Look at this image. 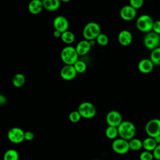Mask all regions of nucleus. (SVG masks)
I'll return each instance as SVG.
<instances>
[{"label": "nucleus", "mask_w": 160, "mask_h": 160, "mask_svg": "<svg viewBox=\"0 0 160 160\" xmlns=\"http://www.w3.org/2000/svg\"><path fill=\"white\" fill-rule=\"evenodd\" d=\"M154 22L151 16L148 14H142L138 17L136 21V27L139 31L148 33L152 31Z\"/></svg>", "instance_id": "20e7f679"}, {"label": "nucleus", "mask_w": 160, "mask_h": 160, "mask_svg": "<svg viewBox=\"0 0 160 160\" xmlns=\"http://www.w3.org/2000/svg\"><path fill=\"white\" fill-rule=\"evenodd\" d=\"M81 116L78 112V111H73L71 112L69 114V120L73 123H76L79 122L81 119Z\"/></svg>", "instance_id": "cd10ccee"}, {"label": "nucleus", "mask_w": 160, "mask_h": 160, "mask_svg": "<svg viewBox=\"0 0 160 160\" xmlns=\"http://www.w3.org/2000/svg\"><path fill=\"white\" fill-rule=\"evenodd\" d=\"M91 48L89 41L84 39L78 43L76 46V49L79 56H84L90 51Z\"/></svg>", "instance_id": "dca6fc26"}, {"label": "nucleus", "mask_w": 160, "mask_h": 160, "mask_svg": "<svg viewBox=\"0 0 160 160\" xmlns=\"http://www.w3.org/2000/svg\"><path fill=\"white\" fill-rule=\"evenodd\" d=\"M61 39L63 42L67 44H72L75 40V35L70 31H66L62 33Z\"/></svg>", "instance_id": "412c9836"}, {"label": "nucleus", "mask_w": 160, "mask_h": 160, "mask_svg": "<svg viewBox=\"0 0 160 160\" xmlns=\"http://www.w3.org/2000/svg\"><path fill=\"white\" fill-rule=\"evenodd\" d=\"M60 56L62 61L66 65H74L79 60V55L76 48L71 46L64 47L61 51Z\"/></svg>", "instance_id": "f03ea898"}, {"label": "nucleus", "mask_w": 160, "mask_h": 160, "mask_svg": "<svg viewBox=\"0 0 160 160\" xmlns=\"http://www.w3.org/2000/svg\"><path fill=\"white\" fill-rule=\"evenodd\" d=\"M6 102H7L6 97L3 94H1L0 95V104H1V106H3V105L6 104Z\"/></svg>", "instance_id": "72a5a7b5"}, {"label": "nucleus", "mask_w": 160, "mask_h": 160, "mask_svg": "<svg viewBox=\"0 0 160 160\" xmlns=\"http://www.w3.org/2000/svg\"><path fill=\"white\" fill-rule=\"evenodd\" d=\"M145 131L148 137L154 138L160 136V119L154 118L149 120L145 125Z\"/></svg>", "instance_id": "423d86ee"}, {"label": "nucleus", "mask_w": 160, "mask_h": 160, "mask_svg": "<svg viewBox=\"0 0 160 160\" xmlns=\"http://www.w3.org/2000/svg\"><path fill=\"white\" fill-rule=\"evenodd\" d=\"M106 121L109 126L118 128L122 121L121 114L116 110H111L109 111L106 116Z\"/></svg>", "instance_id": "9d476101"}, {"label": "nucleus", "mask_w": 160, "mask_h": 160, "mask_svg": "<svg viewBox=\"0 0 160 160\" xmlns=\"http://www.w3.org/2000/svg\"><path fill=\"white\" fill-rule=\"evenodd\" d=\"M24 132L21 128L13 127L9 129L7 137L8 140L12 143L19 144L24 140Z\"/></svg>", "instance_id": "1a4fd4ad"}, {"label": "nucleus", "mask_w": 160, "mask_h": 160, "mask_svg": "<svg viewBox=\"0 0 160 160\" xmlns=\"http://www.w3.org/2000/svg\"><path fill=\"white\" fill-rule=\"evenodd\" d=\"M53 27L55 30H58L61 32L68 31L69 22L66 18L63 16H58L53 20Z\"/></svg>", "instance_id": "f8f14e48"}, {"label": "nucleus", "mask_w": 160, "mask_h": 160, "mask_svg": "<svg viewBox=\"0 0 160 160\" xmlns=\"http://www.w3.org/2000/svg\"><path fill=\"white\" fill-rule=\"evenodd\" d=\"M92 160H99V159H92Z\"/></svg>", "instance_id": "4c0bfd02"}, {"label": "nucleus", "mask_w": 160, "mask_h": 160, "mask_svg": "<svg viewBox=\"0 0 160 160\" xmlns=\"http://www.w3.org/2000/svg\"><path fill=\"white\" fill-rule=\"evenodd\" d=\"M73 66L78 73H83L87 69L86 62L81 60H78Z\"/></svg>", "instance_id": "a878e982"}, {"label": "nucleus", "mask_w": 160, "mask_h": 160, "mask_svg": "<svg viewBox=\"0 0 160 160\" xmlns=\"http://www.w3.org/2000/svg\"><path fill=\"white\" fill-rule=\"evenodd\" d=\"M19 153L14 149H8L3 155V160H19Z\"/></svg>", "instance_id": "4be33fe9"}, {"label": "nucleus", "mask_w": 160, "mask_h": 160, "mask_svg": "<svg viewBox=\"0 0 160 160\" xmlns=\"http://www.w3.org/2000/svg\"><path fill=\"white\" fill-rule=\"evenodd\" d=\"M118 130L120 138L127 141L134 138L136 131L135 125L129 121H123L118 127Z\"/></svg>", "instance_id": "f257e3e1"}, {"label": "nucleus", "mask_w": 160, "mask_h": 160, "mask_svg": "<svg viewBox=\"0 0 160 160\" xmlns=\"http://www.w3.org/2000/svg\"><path fill=\"white\" fill-rule=\"evenodd\" d=\"M81 117L85 119H91L96 116V108L95 106L88 101L81 102L78 108Z\"/></svg>", "instance_id": "39448f33"}, {"label": "nucleus", "mask_w": 160, "mask_h": 160, "mask_svg": "<svg viewBox=\"0 0 160 160\" xmlns=\"http://www.w3.org/2000/svg\"><path fill=\"white\" fill-rule=\"evenodd\" d=\"M97 43L102 46H106L109 42V38L108 36L104 33H101L96 39Z\"/></svg>", "instance_id": "bb28decb"}, {"label": "nucleus", "mask_w": 160, "mask_h": 160, "mask_svg": "<svg viewBox=\"0 0 160 160\" xmlns=\"http://www.w3.org/2000/svg\"><path fill=\"white\" fill-rule=\"evenodd\" d=\"M62 34V32H61L60 31H58V30H54V31L53 32V36L54 37L58 38H61Z\"/></svg>", "instance_id": "f704fd0d"}, {"label": "nucleus", "mask_w": 160, "mask_h": 160, "mask_svg": "<svg viewBox=\"0 0 160 160\" xmlns=\"http://www.w3.org/2000/svg\"><path fill=\"white\" fill-rule=\"evenodd\" d=\"M101 33L100 25L95 22L87 23L82 30V36L87 41L94 40Z\"/></svg>", "instance_id": "7ed1b4c3"}, {"label": "nucleus", "mask_w": 160, "mask_h": 160, "mask_svg": "<svg viewBox=\"0 0 160 160\" xmlns=\"http://www.w3.org/2000/svg\"><path fill=\"white\" fill-rule=\"evenodd\" d=\"M34 138V134L32 131H28L24 132V140L30 141H32Z\"/></svg>", "instance_id": "2f4dec72"}, {"label": "nucleus", "mask_w": 160, "mask_h": 160, "mask_svg": "<svg viewBox=\"0 0 160 160\" xmlns=\"http://www.w3.org/2000/svg\"><path fill=\"white\" fill-rule=\"evenodd\" d=\"M154 64L150 59L144 58L141 59L138 64V68L139 71L144 74L151 72L154 69Z\"/></svg>", "instance_id": "2eb2a0df"}, {"label": "nucleus", "mask_w": 160, "mask_h": 160, "mask_svg": "<svg viewBox=\"0 0 160 160\" xmlns=\"http://www.w3.org/2000/svg\"><path fill=\"white\" fill-rule=\"evenodd\" d=\"M112 149L116 154L123 155L129 152L130 150L129 141L122 138H116L114 139L111 144Z\"/></svg>", "instance_id": "0eeeda50"}, {"label": "nucleus", "mask_w": 160, "mask_h": 160, "mask_svg": "<svg viewBox=\"0 0 160 160\" xmlns=\"http://www.w3.org/2000/svg\"><path fill=\"white\" fill-rule=\"evenodd\" d=\"M152 31L154 32L157 33L158 34H160V20H158L154 21V25H153V28H152Z\"/></svg>", "instance_id": "473e14b6"}, {"label": "nucleus", "mask_w": 160, "mask_h": 160, "mask_svg": "<svg viewBox=\"0 0 160 160\" xmlns=\"http://www.w3.org/2000/svg\"><path fill=\"white\" fill-rule=\"evenodd\" d=\"M43 8L49 11H55L60 7L59 0H43Z\"/></svg>", "instance_id": "a211bd4d"}, {"label": "nucleus", "mask_w": 160, "mask_h": 160, "mask_svg": "<svg viewBox=\"0 0 160 160\" xmlns=\"http://www.w3.org/2000/svg\"><path fill=\"white\" fill-rule=\"evenodd\" d=\"M105 135L109 139H116L119 135L118 128L108 126L105 130Z\"/></svg>", "instance_id": "5701e85b"}, {"label": "nucleus", "mask_w": 160, "mask_h": 160, "mask_svg": "<svg viewBox=\"0 0 160 160\" xmlns=\"http://www.w3.org/2000/svg\"><path fill=\"white\" fill-rule=\"evenodd\" d=\"M154 159L156 160H160V144H158L154 150L152 151Z\"/></svg>", "instance_id": "7c9ffc66"}, {"label": "nucleus", "mask_w": 160, "mask_h": 160, "mask_svg": "<svg viewBox=\"0 0 160 160\" xmlns=\"http://www.w3.org/2000/svg\"><path fill=\"white\" fill-rule=\"evenodd\" d=\"M77 73L73 65H65L60 71V76L65 81L72 80L76 78Z\"/></svg>", "instance_id": "ddd939ff"}, {"label": "nucleus", "mask_w": 160, "mask_h": 160, "mask_svg": "<svg viewBox=\"0 0 160 160\" xmlns=\"http://www.w3.org/2000/svg\"><path fill=\"white\" fill-rule=\"evenodd\" d=\"M28 11L32 14H38L41 12L43 8L42 1L32 0L28 4Z\"/></svg>", "instance_id": "f3484780"}, {"label": "nucleus", "mask_w": 160, "mask_h": 160, "mask_svg": "<svg viewBox=\"0 0 160 160\" xmlns=\"http://www.w3.org/2000/svg\"><path fill=\"white\" fill-rule=\"evenodd\" d=\"M150 59L154 65L160 66V47H158L151 51Z\"/></svg>", "instance_id": "b1692460"}, {"label": "nucleus", "mask_w": 160, "mask_h": 160, "mask_svg": "<svg viewBox=\"0 0 160 160\" xmlns=\"http://www.w3.org/2000/svg\"><path fill=\"white\" fill-rule=\"evenodd\" d=\"M158 146V144L155 141L153 138L148 137L142 141V148L147 151H153Z\"/></svg>", "instance_id": "6ab92c4d"}, {"label": "nucleus", "mask_w": 160, "mask_h": 160, "mask_svg": "<svg viewBox=\"0 0 160 160\" xmlns=\"http://www.w3.org/2000/svg\"><path fill=\"white\" fill-rule=\"evenodd\" d=\"M129 148L132 151H138L142 148V141L138 138H132L129 141Z\"/></svg>", "instance_id": "393cba45"}, {"label": "nucleus", "mask_w": 160, "mask_h": 160, "mask_svg": "<svg viewBox=\"0 0 160 160\" xmlns=\"http://www.w3.org/2000/svg\"><path fill=\"white\" fill-rule=\"evenodd\" d=\"M143 4H144L143 0H130L129 1V5L136 9L141 8L143 6Z\"/></svg>", "instance_id": "c756f323"}, {"label": "nucleus", "mask_w": 160, "mask_h": 160, "mask_svg": "<svg viewBox=\"0 0 160 160\" xmlns=\"http://www.w3.org/2000/svg\"><path fill=\"white\" fill-rule=\"evenodd\" d=\"M155 141L156 142V143L158 144H160V136H156L155 138H154Z\"/></svg>", "instance_id": "c9c22d12"}, {"label": "nucleus", "mask_w": 160, "mask_h": 160, "mask_svg": "<svg viewBox=\"0 0 160 160\" xmlns=\"http://www.w3.org/2000/svg\"><path fill=\"white\" fill-rule=\"evenodd\" d=\"M143 42L146 48L152 51L159 47L160 44V36L154 31H151L147 33L144 36Z\"/></svg>", "instance_id": "6e6552de"}, {"label": "nucleus", "mask_w": 160, "mask_h": 160, "mask_svg": "<svg viewBox=\"0 0 160 160\" xmlns=\"http://www.w3.org/2000/svg\"><path fill=\"white\" fill-rule=\"evenodd\" d=\"M118 40L121 45L128 46L130 45L132 41V35L129 31L124 29L119 32Z\"/></svg>", "instance_id": "4468645a"}, {"label": "nucleus", "mask_w": 160, "mask_h": 160, "mask_svg": "<svg viewBox=\"0 0 160 160\" xmlns=\"http://www.w3.org/2000/svg\"><path fill=\"white\" fill-rule=\"evenodd\" d=\"M154 159V156L152 152L144 151H142L139 155L140 160H152Z\"/></svg>", "instance_id": "c85d7f7f"}, {"label": "nucleus", "mask_w": 160, "mask_h": 160, "mask_svg": "<svg viewBox=\"0 0 160 160\" xmlns=\"http://www.w3.org/2000/svg\"><path fill=\"white\" fill-rule=\"evenodd\" d=\"M136 9L129 4L122 6L119 11V15L121 19L126 21H129L134 19L136 16Z\"/></svg>", "instance_id": "9b49d317"}, {"label": "nucleus", "mask_w": 160, "mask_h": 160, "mask_svg": "<svg viewBox=\"0 0 160 160\" xmlns=\"http://www.w3.org/2000/svg\"><path fill=\"white\" fill-rule=\"evenodd\" d=\"M89 41V43H90L91 47H92L95 45V41L94 40H91V41Z\"/></svg>", "instance_id": "e433bc0d"}, {"label": "nucleus", "mask_w": 160, "mask_h": 160, "mask_svg": "<svg viewBox=\"0 0 160 160\" xmlns=\"http://www.w3.org/2000/svg\"><path fill=\"white\" fill-rule=\"evenodd\" d=\"M26 82V78L21 73L15 74L12 78V85L16 88L22 87Z\"/></svg>", "instance_id": "aec40b11"}]
</instances>
